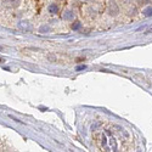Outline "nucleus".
I'll return each instance as SVG.
<instances>
[{
  "label": "nucleus",
  "instance_id": "obj_1",
  "mask_svg": "<svg viewBox=\"0 0 152 152\" xmlns=\"http://www.w3.org/2000/svg\"><path fill=\"white\" fill-rule=\"evenodd\" d=\"M107 11H108V14H110L111 16H117L118 12H119V7H118V5H117L115 1H111V3L108 4Z\"/></svg>",
  "mask_w": 152,
  "mask_h": 152
},
{
  "label": "nucleus",
  "instance_id": "obj_2",
  "mask_svg": "<svg viewBox=\"0 0 152 152\" xmlns=\"http://www.w3.org/2000/svg\"><path fill=\"white\" fill-rule=\"evenodd\" d=\"M74 17V14H73V11H66L65 12V15H63V18H65V20H72Z\"/></svg>",
  "mask_w": 152,
  "mask_h": 152
},
{
  "label": "nucleus",
  "instance_id": "obj_3",
  "mask_svg": "<svg viewBox=\"0 0 152 152\" xmlns=\"http://www.w3.org/2000/svg\"><path fill=\"white\" fill-rule=\"evenodd\" d=\"M49 12L50 14H55V12H57V6L55 4H51L49 6Z\"/></svg>",
  "mask_w": 152,
  "mask_h": 152
},
{
  "label": "nucleus",
  "instance_id": "obj_4",
  "mask_svg": "<svg viewBox=\"0 0 152 152\" xmlns=\"http://www.w3.org/2000/svg\"><path fill=\"white\" fill-rule=\"evenodd\" d=\"M80 28V23L79 22H75L72 24V29H79Z\"/></svg>",
  "mask_w": 152,
  "mask_h": 152
},
{
  "label": "nucleus",
  "instance_id": "obj_5",
  "mask_svg": "<svg viewBox=\"0 0 152 152\" xmlns=\"http://www.w3.org/2000/svg\"><path fill=\"white\" fill-rule=\"evenodd\" d=\"M0 62H3V58H0Z\"/></svg>",
  "mask_w": 152,
  "mask_h": 152
},
{
  "label": "nucleus",
  "instance_id": "obj_6",
  "mask_svg": "<svg viewBox=\"0 0 152 152\" xmlns=\"http://www.w3.org/2000/svg\"><path fill=\"white\" fill-rule=\"evenodd\" d=\"M84 1H89V0H84Z\"/></svg>",
  "mask_w": 152,
  "mask_h": 152
}]
</instances>
